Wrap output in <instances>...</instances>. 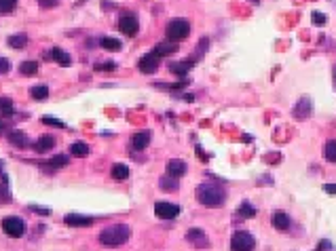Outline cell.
Wrapping results in <instances>:
<instances>
[{"label": "cell", "mask_w": 336, "mask_h": 251, "mask_svg": "<svg viewBox=\"0 0 336 251\" xmlns=\"http://www.w3.org/2000/svg\"><path fill=\"white\" fill-rule=\"evenodd\" d=\"M131 236V228L127 224H112V226L104 228L99 232V243L108 249H117V247H123Z\"/></svg>", "instance_id": "obj_1"}, {"label": "cell", "mask_w": 336, "mask_h": 251, "mask_svg": "<svg viewBox=\"0 0 336 251\" xmlns=\"http://www.w3.org/2000/svg\"><path fill=\"white\" fill-rule=\"evenodd\" d=\"M197 198H199V203L205 205V207H220V205H224V201H226V190L222 188L220 184L205 182L197 188Z\"/></svg>", "instance_id": "obj_2"}, {"label": "cell", "mask_w": 336, "mask_h": 251, "mask_svg": "<svg viewBox=\"0 0 336 251\" xmlns=\"http://www.w3.org/2000/svg\"><path fill=\"white\" fill-rule=\"evenodd\" d=\"M165 34H167V40H184L188 34H190V23L186 21V19H171V21L167 23V28H165Z\"/></svg>", "instance_id": "obj_3"}, {"label": "cell", "mask_w": 336, "mask_h": 251, "mask_svg": "<svg viewBox=\"0 0 336 251\" xmlns=\"http://www.w3.org/2000/svg\"><path fill=\"white\" fill-rule=\"evenodd\" d=\"M2 232L11 239H21L25 234V222L21 217H15V215H9L2 220Z\"/></svg>", "instance_id": "obj_4"}, {"label": "cell", "mask_w": 336, "mask_h": 251, "mask_svg": "<svg viewBox=\"0 0 336 251\" xmlns=\"http://www.w3.org/2000/svg\"><path fill=\"white\" fill-rule=\"evenodd\" d=\"M254 247H256V241H254V236L250 232H245V230H237V232L233 234L231 251H254Z\"/></svg>", "instance_id": "obj_5"}, {"label": "cell", "mask_w": 336, "mask_h": 251, "mask_svg": "<svg viewBox=\"0 0 336 251\" xmlns=\"http://www.w3.org/2000/svg\"><path fill=\"white\" fill-rule=\"evenodd\" d=\"M119 30L123 32L125 36H136L139 32V21L133 13H123L119 19Z\"/></svg>", "instance_id": "obj_6"}, {"label": "cell", "mask_w": 336, "mask_h": 251, "mask_svg": "<svg viewBox=\"0 0 336 251\" xmlns=\"http://www.w3.org/2000/svg\"><path fill=\"white\" fill-rule=\"evenodd\" d=\"M158 63H161V57L152 51V53H146L142 59L138 61V70L139 72H144V74H155L158 70Z\"/></svg>", "instance_id": "obj_7"}, {"label": "cell", "mask_w": 336, "mask_h": 251, "mask_svg": "<svg viewBox=\"0 0 336 251\" xmlns=\"http://www.w3.org/2000/svg\"><path fill=\"white\" fill-rule=\"evenodd\" d=\"M155 213H157V217H161V220H174V217L180 215V207L174 203H167V201H158L155 205Z\"/></svg>", "instance_id": "obj_8"}, {"label": "cell", "mask_w": 336, "mask_h": 251, "mask_svg": "<svg viewBox=\"0 0 336 251\" xmlns=\"http://www.w3.org/2000/svg\"><path fill=\"white\" fill-rule=\"evenodd\" d=\"M311 112H313V104H311L309 97H302L296 101L294 110H292V116H294L296 120H307L311 116Z\"/></svg>", "instance_id": "obj_9"}, {"label": "cell", "mask_w": 336, "mask_h": 251, "mask_svg": "<svg viewBox=\"0 0 336 251\" xmlns=\"http://www.w3.org/2000/svg\"><path fill=\"white\" fill-rule=\"evenodd\" d=\"M186 241L190 243V245L199 247V249H207L209 247V239H207V234L203 232L201 228H190L186 232Z\"/></svg>", "instance_id": "obj_10"}, {"label": "cell", "mask_w": 336, "mask_h": 251, "mask_svg": "<svg viewBox=\"0 0 336 251\" xmlns=\"http://www.w3.org/2000/svg\"><path fill=\"white\" fill-rule=\"evenodd\" d=\"M6 139H9V144L15 146V148H28L30 146L28 135L23 131H19V129H11V131L6 133Z\"/></svg>", "instance_id": "obj_11"}, {"label": "cell", "mask_w": 336, "mask_h": 251, "mask_svg": "<svg viewBox=\"0 0 336 251\" xmlns=\"http://www.w3.org/2000/svg\"><path fill=\"white\" fill-rule=\"evenodd\" d=\"M150 144V133L148 131H139L131 135V148L133 150H146Z\"/></svg>", "instance_id": "obj_12"}, {"label": "cell", "mask_w": 336, "mask_h": 251, "mask_svg": "<svg viewBox=\"0 0 336 251\" xmlns=\"http://www.w3.org/2000/svg\"><path fill=\"white\" fill-rule=\"evenodd\" d=\"M186 169H188L186 163L180 158H171L167 163V175H171V177H182L184 173H186Z\"/></svg>", "instance_id": "obj_13"}, {"label": "cell", "mask_w": 336, "mask_h": 251, "mask_svg": "<svg viewBox=\"0 0 336 251\" xmlns=\"http://www.w3.org/2000/svg\"><path fill=\"white\" fill-rule=\"evenodd\" d=\"M63 222H66L68 226H91V224H93V217L80 215V213H68L66 217H63Z\"/></svg>", "instance_id": "obj_14"}, {"label": "cell", "mask_w": 336, "mask_h": 251, "mask_svg": "<svg viewBox=\"0 0 336 251\" xmlns=\"http://www.w3.org/2000/svg\"><path fill=\"white\" fill-rule=\"evenodd\" d=\"M49 57H51V59H53L55 63H59V66H63V68H68L70 63H72V57H70V55L66 53V51H63V49H59V47L51 49Z\"/></svg>", "instance_id": "obj_15"}, {"label": "cell", "mask_w": 336, "mask_h": 251, "mask_svg": "<svg viewBox=\"0 0 336 251\" xmlns=\"http://www.w3.org/2000/svg\"><path fill=\"white\" fill-rule=\"evenodd\" d=\"M178 51V42L174 40H163V42H158L157 47H155V53L158 57H167V55H174Z\"/></svg>", "instance_id": "obj_16"}, {"label": "cell", "mask_w": 336, "mask_h": 251, "mask_svg": "<svg viewBox=\"0 0 336 251\" xmlns=\"http://www.w3.org/2000/svg\"><path fill=\"white\" fill-rule=\"evenodd\" d=\"M271 222H273V226H275L277 230H288L290 228V215L285 213V211H275L271 217Z\"/></svg>", "instance_id": "obj_17"}, {"label": "cell", "mask_w": 336, "mask_h": 251, "mask_svg": "<svg viewBox=\"0 0 336 251\" xmlns=\"http://www.w3.org/2000/svg\"><path fill=\"white\" fill-rule=\"evenodd\" d=\"M53 146H55V137H53V135H40V137L36 139V144H34V150L44 154V152H49Z\"/></svg>", "instance_id": "obj_18"}, {"label": "cell", "mask_w": 336, "mask_h": 251, "mask_svg": "<svg viewBox=\"0 0 336 251\" xmlns=\"http://www.w3.org/2000/svg\"><path fill=\"white\" fill-rule=\"evenodd\" d=\"M70 154H72V156H76V158H85L87 154H89V144L87 141H74L72 146H70Z\"/></svg>", "instance_id": "obj_19"}, {"label": "cell", "mask_w": 336, "mask_h": 251, "mask_svg": "<svg viewBox=\"0 0 336 251\" xmlns=\"http://www.w3.org/2000/svg\"><path fill=\"white\" fill-rule=\"evenodd\" d=\"M195 63H197V61H195V59H190V57H188V61L171 63V66H169V70H171V72H174V74H178V76H186V72H188V70L195 66Z\"/></svg>", "instance_id": "obj_20"}, {"label": "cell", "mask_w": 336, "mask_h": 251, "mask_svg": "<svg viewBox=\"0 0 336 251\" xmlns=\"http://www.w3.org/2000/svg\"><path fill=\"white\" fill-rule=\"evenodd\" d=\"M66 165H68V156H66V154H57V156H53L47 165H42V167L47 171H55V169H59V167H66Z\"/></svg>", "instance_id": "obj_21"}, {"label": "cell", "mask_w": 336, "mask_h": 251, "mask_svg": "<svg viewBox=\"0 0 336 251\" xmlns=\"http://www.w3.org/2000/svg\"><path fill=\"white\" fill-rule=\"evenodd\" d=\"M99 44H101V49H106V51H120L123 49V44H120L119 38H110V36H104L99 40Z\"/></svg>", "instance_id": "obj_22"}, {"label": "cell", "mask_w": 336, "mask_h": 251, "mask_svg": "<svg viewBox=\"0 0 336 251\" xmlns=\"http://www.w3.org/2000/svg\"><path fill=\"white\" fill-rule=\"evenodd\" d=\"M30 95H32V99L42 101V99L49 97V87H47V85H36V87L30 89Z\"/></svg>", "instance_id": "obj_23"}, {"label": "cell", "mask_w": 336, "mask_h": 251, "mask_svg": "<svg viewBox=\"0 0 336 251\" xmlns=\"http://www.w3.org/2000/svg\"><path fill=\"white\" fill-rule=\"evenodd\" d=\"M158 186H161L163 190H178L180 188V182H178V177H171V175H165V177H161L158 179Z\"/></svg>", "instance_id": "obj_24"}, {"label": "cell", "mask_w": 336, "mask_h": 251, "mask_svg": "<svg viewBox=\"0 0 336 251\" xmlns=\"http://www.w3.org/2000/svg\"><path fill=\"white\" fill-rule=\"evenodd\" d=\"M112 177L119 179V182H123V179L129 177V169H127V165H120V163L112 165Z\"/></svg>", "instance_id": "obj_25"}, {"label": "cell", "mask_w": 336, "mask_h": 251, "mask_svg": "<svg viewBox=\"0 0 336 251\" xmlns=\"http://www.w3.org/2000/svg\"><path fill=\"white\" fill-rule=\"evenodd\" d=\"M9 47H13V49H23L25 44H28V36L25 34H13V36H9Z\"/></svg>", "instance_id": "obj_26"}, {"label": "cell", "mask_w": 336, "mask_h": 251, "mask_svg": "<svg viewBox=\"0 0 336 251\" xmlns=\"http://www.w3.org/2000/svg\"><path fill=\"white\" fill-rule=\"evenodd\" d=\"M19 72L23 76H34L38 72V63L36 61H21L19 63Z\"/></svg>", "instance_id": "obj_27"}, {"label": "cell", "mask_w": 336, "mask_h": 251, "mask_svg": "<svg viewBox=\"0 0 336 251\" xmlns=\"http://www.w3.org/2000/svg\"><path fill=\"white\" fill-rule=\"evenodd\" d=\"M237 215L239 217H247V220H250V217L256 215V207H254V205H250V203H241L239 209H237Z\"/></svg>", "instance_id": "obj_28"}, {"label": "cell", "mask_w": 336, "mask_h": 251, "mask_svg": "<svg viewBox=\"0 0 336 251\" xmlns=\"http://www.w3.org/2000/svg\"><path fill=\"white\" fill-rule=\"evenodd\" d=\"M323 154L330 163H336V139L326 141V148H323Z\"/></svg>", "instance_id": "obj_29"}, {"label": "cell", "mask_w": 336, "mask_h": 251, "mask_svg": "<svg viewBox=\"0 0 336 251\" xmlns=\"http://www.w3.org/2000/svg\"><path fill=\"white\" fill-rule=\"evenodd\" d=\"M17 0H0V15H9L15 11Z\"/></svg>", "instance_id": "obj_30"}, {"label": "cell", "mask_w": 336, "mask_h": 251, "mask_svg": "<svg viewBox=\"0 0 336 251\" xmlns=\"http://www.w3.org/2000/svg\"><path fill=\"white\" fill-rule=\"evenodd\" d=\"M0 114H4V116L13 114V101L9 97H0Z\"/></svg>", "instance_id": "obj_31"}, {"label": "cell", "mask_w": 336, "mask_h": 251, "mask_svg": "<svg viewBox=\"0 0 336 251\" xmlns=\"http://www.w3.org/2000/svg\"><path fill=\"white\" fill-rule=\"evenodd\" d=\"M11 201H13L11 190H9V186L2 182V184H0V205H6V203H11Z\"/></svg>", "instance_id": "obj_32"}, {"label": "cell", "mask_w": 336, "mask_h": 251, "mask_svg": "<svg viewBox=\"0 0 336 251\" xmlns=\"http://www.w3.org/2000/svg\"><path fill=\"white\" fill-rule=\"evenodd\" d=\"M42 125H51V127H57V129H63L66 127V123H61L59 118H53V116H42Z\"/></svg>", "instance_id": "obj_33"}, {"label": "cell", "mask_w": 336, "mask_h": 251, "mask_svg": "<svg viewBox=\"0 0 336 251\" xmlns=\"http://www.w3.org/2000/svg\"><path fill=\"white\" fill-rule=\"evenodd\" d=\"M114 68H117V63H114V61H106V63H95V70H104V72H112Z\"/></svg>", "instance_id": "obj_34"}, {"label": "cell", "mask_w": 336, "mask_h": 251, "mask_svg": "<svg viewBox=\"0 0 336 251\" xmlns=\"http://www.w3.org/2000/svg\"><path fill=\"white\" fill-rule=\"evenodd\" d=\"M30 211H34V213H38V215H51L49 207H38V205H30Z\"/></svg>", "instance_id": "obj_35"}, {"label": "cell", "mask_w": 336, "mask_h": 251, "mask_svg": "<svg viewBox=\"0 0 336 251\" xmlns=\"http://www.w3.org/2000/svg\"><path fill=\"white\" fill-rule=\"evenodd\" d=\"M11 72V61L6 57H0V74H6Z\"/></svg>", "instance_id": "obj_36"}, {"label": "cell", "mask_w": 336, "mask_h": 251, "mask_svg": "<svg viewBox=\"0 0 336 251\" xmlns=\"http://www.w3.org/2000/svg\"><path fill=\"white\" fill-rule=\"evenodd\" d=\"M38 4H40L42 9H53V6L59 4V0H38Z\"/></svg>", "instance_id": "obj_37"}, {"label": "cell", "mask_w": 336, "mask_h": 251, "mask_svg": "<svg viewBox=\"0 0 336 251\" xmlns=\"http://www.w3.org/2000/svg\"><path fill=\"white\" fill-rule=\"evenodd\" d=\"M313 23H317V25H321V23H326V15H321V13H313Z\"/></svg>", "instance_id": "obj_38"}, {"label": "cell", "mask_w": 336, "mask_h": 251, "mask_svg": "<svg viewBox=\"0 0 336 251\" xmlns=\"http://www.w3.org/2000/svg\"><path fill=\"white\" fill-rule=\"evenodd\" d=\"M323 190H326L328 194H336V184H326L323 186Z\"/></svg>", "instance_id": "obj_39"}, {"label": "cell", "mask_w": 336, "mask_h": 251, "mask_svg": "<svg viewBox=\"0 0 336 251\" xmlns=\"http://www.w3.org/2000/svg\"><path fill=\"white\" fill-rule=\"evenodd\" d=\"M4 131H6V125H4V123H2V120H0V135H2V133H4Z\"/></svg>", "instance_id": "obj_40"}, {"label": "cell", "mask_w": 336, "mask_h": 251, "mask_svg": "<svg viewBox=\"0 0 336 251\" xmlns=\"http://www.w3.org/2000/svg\"><path fill=\"white\" fill-rule=\"evenodd\" d=\"M0 169H2V163H0ZM0 177H2V182L6 184V175H4V173H0Z\"/></svg>", "instance_id": "obj_41"}, {"label": "cell", "mask_w": 336, "mask_h": 251, "mask_svg": "<svg viewBox=\"0 0 336 251\" xmlns=\"http://www.w3.org/2000/svg\"><path fill=\"white\" fill-rule=\"evenodd\" d=\"M252 2H258V0H252Z\"/></svg>", "instance_id": "obj_42"}, {"label": "cell", "mask_w": 336, "mask_h": 251, "mask_svg": "<svg viewBox=\"0 0 336 251\" xmlns=\"http://www.w3.org/2000/svg\"><path fill=\"white\" fill-rule=\"evenodd\" d=\"M319 251H321V249H319Z\"/></svg>", "instance_id": "obj_43"}]
</instances>
